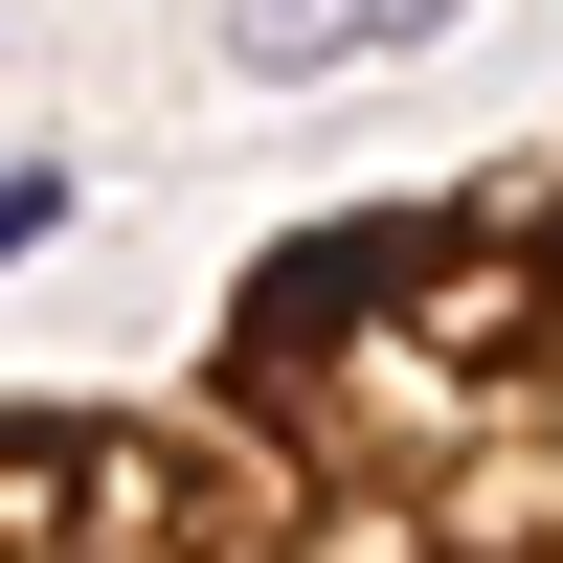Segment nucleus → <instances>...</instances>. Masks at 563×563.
Returning a JSON list of instances; mask_svg holds the SVG:
<instances>
[{
  "mask_svg": "<svg viewBox=\"0 0 563 563\" xmlns=\"http://www.w3.org/2000/svg\"><path fill=\"white\" fill-rule=\"evenodd\" d=\"M180 406L271 474V563H563V158L271 225Z\"/></svg>",
  "mask_w": 563,
  "mask_h": 563,
  "instance_id": "nucleus-1",
  "label": "nucleus"
},
{
  "mask_svg": "<svg viewBox=\"0 0 563 563\" xmlns=\"http://www.w3.org/2000/svg\"><path fill=\"white\" fill-rule=\"evenodd\" d=\"M451 0H225V68L249 90H316V68H384V45H429Z\"/></svg>",
  "mask_w": 563,
  "mask_h": 563,
  "instance_id": "nucleus-3",
  "label": "nucleus"
},
{
  "mask_svg": "<svg viewBox=\"0 0 563 563\" xmlns=\"http://www.w3.org/2000/svg\"><path fill=\"white\" fill-rule=\"evenodd\" d=\"M45 225H68V180H45V158H0V271H23Z\"/></svg>",
  "mask_w": 563,
  "mask_h": 563,
  "instance_id": "nucleus-4",
  "label": "nucleus"
},
{
  "mask_svg": "<svg viewBox=\"0 0 563 563\" xmlns=\"http://www.w3.org/2000/svg\"><path fill=\"white\" fill-rule=\"evenodd\" d=\"M0 563H271V474L203 406H0Z\"/></svg>",
  "mask_w": 563,
  "mask_h": 563,
  "instance_id": "nucleus-2",
  "label": "nucleus"
}]
</instances>
